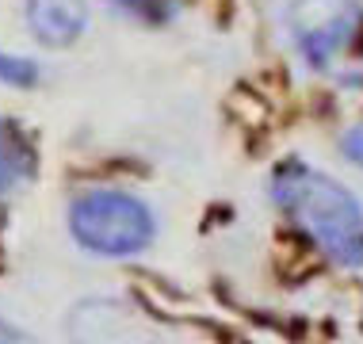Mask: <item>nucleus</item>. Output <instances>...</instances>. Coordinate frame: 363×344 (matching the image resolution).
<instances>
[{
	"mask_svg": "<svg viewBox=\"0 0 363 344\" xmlns=\"http://www.w3.org/2000/svg\"><path fill=\"white\" fill-rule=\"evenodd\" d=\"M272 199L333 264H363V206L340 180L302 161L272 172Z\"/></svg>",
	"mask_w": 363,
	"mask_h": 344,
	"instance_id": "obj_1",
	"label": "nucleus"
},
{
	"mask_svg": "<svg viewBox=\"0 0 363 344\" xmlns=\"http://www.w3.org/2000/svg\"><path fill=\"white\" fill-rule=\"evenodd\" d=\"M69 233L96 257H138L150 249L157 222L138 195L123 188H88L69 203Z\"/></svg>",
	"mask_w": 363,
	"mask_h": 344,
	"instance_id": "obj_2",
	"label": "nucleus"
},
{
	"mask_svg": "<svg viewBox=\"0 0 363 344\" xmlns=\"http://www.w3.org/2000/svg\"><path fill=\"white\" fill-rule=\"evenodd\" d=\"M283 23L302 65L310 73H333L359 43L363 4L359 0H291Z\"/></svg>",
	"mask_w": 363,
	"mask_h": 344,
	"instance_id": "obj_3",
	"label": "nucleus"
},
{
	"mask_svg": "<svg viewBox=\"0 0 363 344\" xmlns=\"http://www.w3.org/2000/svg\"><path fill=\"white\" fill-rule=\"evenodd\" d=\"M73 344H164L157 321L126 299H84L65 318Z\"/></svg>",
	"mask_w": 363,
	"mask_h": 344,
	"instance_id": "obj_4",
	"label": "nucleus"
},
{
	"mask_svg": "<svg viewBox=\"0 0 363 344\" xmlns=\"http://www.w3.org/2000/svg\"><path fill=\"white\" fill-rule=\"evenodd\" d=\"M23 23L46 50H65L88 27V0H23Z\"/></svg>",
	"mask_w": 363,
	"mask_h": 344,
	"instance_id": "obj_5",
	"label": "nucleus"
},
{
	"mask_svg": "<svg viewBox=\"0 0 363 344\" xmlns=\"http://www.w3.org/2000/svg\"><path fill=\"white\" fill-rule=\"evenodd\" d=\"M115 12H123L126 19L134 23H145V27H164L169 19L180 16V4L176 0H107Z\"/></svg>",
	"mask_w": 363,
	"mask_h": 344,
	"instance_id": "obj_6",
	"label": "nucleus"
},
{
	"mask_svg": "<svg viewBox=\"0 0 363 344\" xmlns=\"http://www.w3.org/2000/svg\"><path fill=\"white\" fill-rule=\"evenodd\" d=\"M23 172H27V153H23V145H19V138L4 126V119H0V195L12 192Z\"/></svg>",
	"mask_w": 363,
	"mask_h": 344,
	"instance_id": "obj_7",
	"label": "nucleus"
},
{
	"mask_svg": "<svg viewBox=\"0 0 363 344\" xmlns=\"http://www.w3.org/2000/svg\"><path fill=\"white\" fill-rule=\"evenodd\" d=\"M38 77H43V69H38L31 57H19V54H12V50L0 46V84H8V88H35Z\"/></svg>",
	"mask_w": 363,
	"mask_h": 344,
	"instance_id": "obj_8",
	"label": "nucleus"
},
{
	"mask_svg": "<svg viewBox=\"0 0 363 344\" xmlns=\"http://www.w3.org/2000/svg\"><path fill=\"white\" fill-rule=\"evenodd\" d=\"M340 153L348 157L356 169H363V119L359 123H352L345 134H340Z\"/></svg>",
	"mask_w": 363,
	"mask_h": 344,
	"instance_id": "obj_9",
	"label": "nucleus"
},
{
	"mask_svg": "<svg viewBox=\"0 0 363 344\" xmlns=\"http://www.w3.org/2000/svg\"><path fill=\"white\" fill-rule=\"evenodd\" d=\"M0 344H38L35 337H27L23 329L8 326V321H0Z\"/></svg>",
	"mask_w": 363,
	"mask_h": 344,
	"instance_id": "obj_10",
	"label": "nucleus"
}]
</instances>
